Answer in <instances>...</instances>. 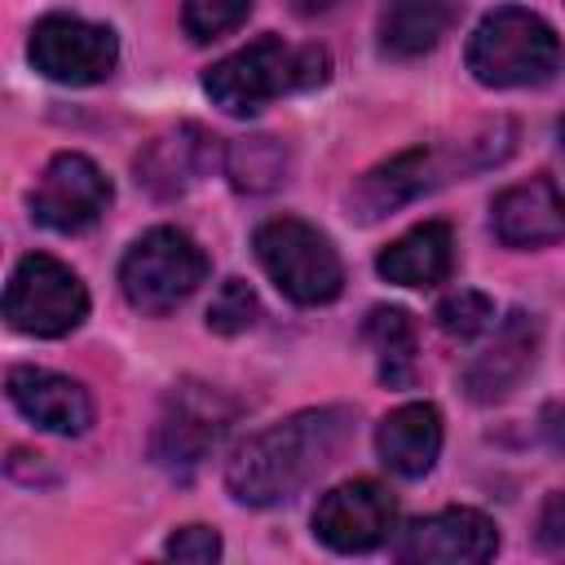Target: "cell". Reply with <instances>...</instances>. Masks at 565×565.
Here are the masks:
<instances>
[{"label": "cell", "mask_w": 565, "mask_h": 565, "mask_svg": "<svg viewBox=\"0 0 565 565\" xmlns=\"http://www.w3.org/2000/svg\"><path fill=\"white\" fill-rule=\"evenodd\" d=\"M349 428V406L296 411L234 446V455L225 459V490L247 508L287 503L344 450Z\"/></svg>", "instance_id": "cell-1"}, {"label": "cell", "mask_w": 565, "mask_h": 565, "mask_svg": "<svg viewBox=\"0 0 565 565\" xmlns=\"http://www.w3.org/2000/svg\"><path fill=\"white\" fill-rule=\"evenodd\" d=\"M512 137H516V128L508 119H494V124H477V128H468L441 146H411V150L375 163L371 172H362V181L349 190V207L358 221L371 225V221L441 190L455 177H468V172L499 163L512 150Z\"/></svg>", "instance_id": "cell-2"}, {"label": "cell", "mask_w": 565, "mask_h": 565, "mask_svg": "<svg viewBox=\"0 0 565 565\" xmlns=\"http://www.w3.org/2000/svg\"><path fill=\"white\" fill-rule=\"evenodd\" d=\"M327 75H331L327 49H318V44L291 49L278 35H260V40L234 49L230 57H221L216 66H207L203 71V93L225 115H256L291 88L327 84Z\"/></svg>", "instance_id": "cell-3"}, {"label": "cell", "mask_w": 565, "mask_h": 565, "mask_svg": "<svg viewBox=\"0 0 565 565\" xmlns=\"http://www.w3.org/2000/svg\"><path fill=\"white\" fill-rule=\"evenodd\" d=\"M463 62H468L472 79L486 88H534L561 71L565 49H561V35L552 31V22H543L530 9L499 4L468 35Z\"/></svg>", "instance_id": "cell-4"}, {"label": "cell", "mask_w": 565, "mask_h": 565, "mask_svg": "<svg viewBox=\"0 0 565 565\" xmlns=\"http://www.w3.org/2000/svg\"><path fill=\"white\" fill-rule=\"evenodd\" d=\"M256 260L269 274V282L296 300V305H327L344 291V260L331 247V238L300 221V216H274L252 234Z\"/></svg>", "instance_id": "cell-5"}, {"label": "cell", "mask_w": 565, "mask_h": 565, "mask_svg": "<svg viewBox=\"0 0 565 565\" xmlns=\"http://www.w3.org/2000/svg\"><path fill=\"white\" fill-rule=\"evenodd\" d=\"M203 278H207V256L177 225L146 230L119 260L124 300L141 313H172L199 291Z\"/></svg>", "instance_id": "cell-6"}, {"label": "cell", "mask_w": 565, "mask_h": 565, "mask_svg": "<svg viewBox=\"0 0 565 565\" xmlns=\"http://www.w3.org/2000/svg\"><path fill=\"white\" fill-rule=\"evenodd\" d=\"M4 318L13 331L35 335V340H57L71 335L88 318V287L71 265L57 256L31 252L13 265L9 287H4Z\"/></svg>", "instance_id": "cell-7"}, {"label": "cell", "mask_w": 565, "mask_h": 565, "mask_svg": "<svg viewBox=\"0 0 565 565\" xmlns=\"http://www.w3.org/2000/svg\"><path fill=\"white\" fill-rule=\"evenodd\" d=\"M238 419V402L216 388V384H203V380H181L168 402H163V415L154 424V463L168 468L172 477H190L207 450L230 433V424Z\"/></svg>", "instance_id": "cell-8"}, {"label": "cell", "mask_w": 565, "mask_h": 565, "mask_svg": "<svg viewBox=\"0 0 565 565\" xmlns=\"http://www.w3.org/2000/svg\"><path fill=\"white\" fill-rule=\"evenodd\" d=\"M26 57L44 79L84 88V84H102L115 71L119 40L102 22H88L75 13H49L31 26Z\"/></svg>", "instance_id": "cell-9"}, {"label": "cell", "mask_w": 565, "mask_h": 565, "mask_svg": "<svg viewBox=\"0 0 565 565\" xmlns=\"http://www.w3.org/2000/svg\"><path fill=\"white\" fill-rule=\"evenodd\" d=\"M393 521H397V499L371 477H353V481L331 486L313 508L318 543H327L331 552H344V556L380 547L388 539Z\"/></svg>", "instance_id": "cell-10"}, {"label": "cell", "mask_w": 565, "mask_h": 565, "mask_svg": "<svg viewBox=\"0 0 565 565\" xmlns=\"http://www.w3.org/2000/svg\"><path fill=\"white\" fill-rule=\"evenodd\" d=\"M110 203V181L106 172L79 154V150H62L49 159L40 185L31 190V216L44 225V230H57V234H79L88 230Z\"/></svg>", "instance_id": "cell-11"}, {"label": "cell", "mask_w": 565, "mask_h": 565, "mask_svg": "<svg viewBox=\"0 0 565 565\" xmlns=\"http://www.w3.org/2000/svg\"><path fill=\"white\" fill-rule=\"evenodd\" d=\"M393 552L411 565H481L499 552V530L477 508H441L415 516Z\"/></svg>", "instance_id": "cell-12"}, {"label": "cell", "mask_w": 565, "mask_h": 565, "mask_svg": "<svg viewBox=\"0 0 565 565\" xmlns=\"http://www.w3.org/2000/svg\"><path fill=\"white\" fill-rule=\"evenodd\" d=\"M225 146L199 128V124H177L159 137H150L137 154V185L150 190L154 199H177L190 185H199L216 163H221Z\"/></svg>", "instance_id": "cell-13"}, {"label": "cell", "mask_w": 565, "mask_h": 565, "mask_svg": "<svg viewBox=\"0 0 565 565\" xmlns=\"http://www.w3.org/2000/svg\"><path fill=\"white\" fill-rule=\"evenodd\" d=\"M539 362V322L521 309H512L494 340L468 362L463 371V393L477 402V406H494L503 397H512L521 388V380L534 371Z\"/></svg>", "instance_id": "cell-14"}, {"label": "cell", "mask_w": 565, "mask_h": 565, "mask_svg": "<svg viewBox=\"0 0 565 565\" xmlns=\"http://www.w3.org/2000/svg\"><path fill=\"white\" fill-rule=\"evenodd\" d=\"M4 393L18 406L22 419H31L44 433L57 437H79L93 424V397L79 380L57 375L49 366H9Z\"/></svg>", "instance_id": "cell-15"}, {"label": "cell", "mask_w": 565, "mask_h": 565, "mask_svg": "<svg viewBox=\"0 0 565 565\" xmlns=\"http://www.w3.org/2000/svg\"><path fill=\"white\" fill-rule=\"evenodd\" d=\"M490 225L503 247H552L565 238V194L547 172L516 181L494 194Z\"/></svg>", "instance_id": "cell-16"}, {"label": "cell", "mask_w": 565, "mask_h": 565, "mask_svg": "<svg viewBox=\"0 0 565 565\" xmlns=\"http://www.w3.org/2000/svg\"><path fill=\"white\" fill-rule=\"evenodd\" d=\"M441 437H446L441 411L433 402H406L375 424V455L388 472L415 481V477L433 472V463L441 455Z\"/></svg>", "instance_id": "cell-17"}, {"label": "cell", "mask_w": 565, "mask_h": 565, "mask_svg": "<svg viewBox=\"0 0 565 565\" xmlns=\"http://www.w3.org/2000/svg\"><path fill=\"white\" fill-rule=\"evenodd\" d=\"M450 265H455V234H450L446 221H424V225L406 230L402 238H393L375 256L380 278H388L397 287H433V282H446Z\"/></svg>", "instance_id": "cell-18"}, {"label": "cell", "mask_w": 565, "mask_h": 565, "mask_svg": "<svg viewBox=\"0 0 565 565\" xmlns=\"http://www.w3.org/2000/svg\"><path fill=\"white\" fill-rule=\"evenodd\" d=\"M455 0H388L380 9V49L388 57H424L455 26Z\"/></svg>", "instance_id": "cell-19"}, {"label": "cell", "mask_w": 565, "mask_h": 565, "mask_svg": "<svg viewBox=\"0 0 565 565\" xmlns=\"http://www.w3.org/2000/svg\"><path fill=\"white\" fill-rule=\"evenodd\" d=\"M362 340L375 353V371L388 388H411L419 371V335L406 309L397 305H375L362 322Z\"/></svg>", "instance_id": "cell-20"}, {"label": "cell", "mask_w": 565, "mask_h": 565, "mask_svg": "<svg viewBox=\"0 0 565 565\" xmlns=\"http://www.w3.org/2000/svg\"><path fill=\"white\" fill-rule=\"evenodd\" d=\"M221 168L230 177L234 190L243 194H269L287 181V146L278 137H234L225 141V154H221Z\"/></svg>", "instance_id": "cell-21"}, {"label": "cell", "mask_w": 565, "mask_h": 565, "mask_svg": "<svg viewBox=\"0 0 565 565\" xmlns=\"http://www.w3.org/2000/svg\"><path fill=\"white\" fill-rule=\"evenodd\" d=\"M433 318H437L441 335H450V340H472V335H481V331L494 322V300H490L486 291L455 287V291H446V296L437 300Z\"/></svg>", "instance_id": "cell-22"}, {"label": "cell", "mask_w": 565, "mask_h": 565, "mask_svg": "<svg viewBox=\"0 0 565 565\" xmlns=\"http://www.w3.org/2000/svg\"><path fill=\"white\" fill-rule=\"evenodd\" d=\"M256 318H260L256 291L243 278H225L216 287L212 305H207V331H216V335H243V331L256 327Z\"/></svg>", "instance_id": "cell-23"}, {"label": "cell", "mask_w": 565, "mask_h": 565, "mask_svg": "<svg viewBox=\"0 0 565 565\" xmlns=\"http://www.w3.org/2000/svg\"><path fill=\"white\" fill-rule=\"evenodd\" d=\"M252 13V0H185L181 9V22L190 31V40L207 44V40H221L230 31H238Z\"/></svg>", "instance_id": "cell-24"}, {"label": "cell", "mask_w": 565, "mask_h": 565, "mask_svg": "<svg viewBox=\"0 0 565 565\" xmlns=\"http://www.w3.org/2000/svg\"><path fill=\"white\" fill-rule=\"evenodd\" d=\"M163 556H172V561H190V565L216 561V556H221V534H216L212 525H181V530L163 543Z\"/></svg>", "instance_id": "cell-25"}, {"label": "cell", "mask_w": 565, "mask_h": 565, "mask_svg": "<svg viewBox=\"0 0 565 565\" xmlns=\"http://www.w3.org/2000/svg\"><path fill=\"white\" fill-rule=\"evenodd\" d=\"M539 543L552 552H565V490H552L539 512Z\"/></svg>", "instance_id": "cell-26"}, {"label": "cell", "mask_w": 565, "mask_h": 565, "mask_svg": "<svg viewBox=\"0 0 565 565\" xmlns=\"http://www.w3.org/2000/svg\"><path fill=\"white\" fill-rule=\"evenodd\" d=\"M340 0H296V13L300 18H313V13H327V9H335Z\"/></svg>", "instance_id": "cell-27"}, {"label": "cell", "mask_w": 565, "mask_h": 565, "mask_svg": "<svg viewBox=\"0 0 565 565\" xmlns=\"http://www.w3.org/2000/svg\"><path fill=\"white\" fill-rule=\"evenodd\" d=\"M556 132H561V146H565V119H561V124H556Z\"/></svg>", "instance_id": "cell-28"}]
</instances>
